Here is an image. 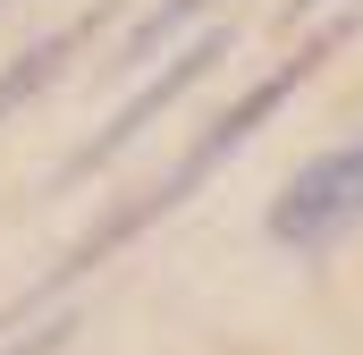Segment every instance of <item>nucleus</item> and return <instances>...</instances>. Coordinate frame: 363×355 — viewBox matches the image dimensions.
I'll list each match as a JSON object with an SVG mask.
<instances>
[{
  "label": "nucleus",
  "instance_id": "obj_1",
  "mask_svg": "<svg viewBox=\"0 0 363 355\" xmlns=\"http://www.w3.org/2000/svg\"><path fill=\"white\" fill-rule=\"evenodd\" d=\"M330 43H338V34H330ZM330 43H313V51H296V60H287V68H279V77H262V85L245 93V102H237V110H228V119H211V127H203V136H194V144H186L178 153V170L169 178H152V186H144V195H135V203H118V212H110V220H101V229H93L85 246H77V254H68V263L51 271V288H68V279H77V271H93L101 263V254H110V246H127V237H135V229H152V220H161V212H178L186 195H194V186H203V178L220 170V161H228V153H237V144H245V136H254V127H262V119H271L279 102H287V93L304 85V77H313V68H321V51H330Z\"/></svg>",
  "mask_w": 363,
  "mask_h": 355
},
{
  "label": "nucleus",
  "instance_id": "obj_2",
  "mask_svg": "<svg viewBox=\"0 0 363 355\" xmlns=\"http://www.w3.org/2000/svg\"><path fill=\"white\" fill-rule=\"evenodd\" d=\"M363 212V144H338L330 161H313V170L287 186V203L271 212V237L287 246H321L338 220H355Z\"/></svg>",
  "mask_w": 363,
  "mask_h": 355
},
{
  "label": "nucleus",
  "instance_id": "obj_6",
  "mask_svg": "<svg viewBox=\"0 0 363 355\" xmlns=\"http://www.w3.org/2000/svg\"><path fill=\"white\" fill-rule=\"evenodd\" d=\"M51 347H60V330H34L26 347H9V355H51Z\"/></svg>",
  "mask_w": 363,
  "mask_h": 355
},
{
  "label": "nucleus",
  "instance_id": "obj_7",
  "mask_svg": "<svg viewBox=\"0 0 363 355\" xmlns=\"http://www.w3.org/2000/svg\"><path fill=\"white\" fill-rule=\"evenodd\" d=\"M296 9H313V0H296Z\"/></svg>",
  "mask_w": 363,
  "mask_h": 355
},
{
  "label": "nucleus",
  "instance_id": "obj_5",
  "mask_svg": "<svg viewBox=\"0 0 363 355\" xmlns=\"http://www.w3.org/2000/svg\"><path fill=\"white\" fill-rule=\"evenodd\" d=\"M194 9H203V0H161V9H152V17H144L135 34H127V60H152V51H161V43L178 34L186 17H194Z\"/></svg>",
  "mask_w": 363,
  "mask_h": 355
},
{
  "label": "nucleus",
  "instance_id": "obj_3",
  "mask_svg": "<svg viewBox=\"0 0 363 355\" xmlns=\"http://www.w3.org/2000/svg\"><path fill=\"white\" fill-rule=\"evenodd\" d=\"M220 51H228V34H203V43L186 51L161 85H144V93H135V102H127V110H118V119H110V127L85 144V153L68 161V178H85V170H101V161H118V153H127V144H135V136H144V127H152V119H161V110H169V102L194 85V77H211V60H220Z\"/></svg>",
  "mask_w": 363,
  "mask_h": 355
},
{
  "label": "nucleus",
  "instance_id": "obj_4",
  "mask_svg": "<svg viewBox=\"0 0 363 355\" xmlns=\"http://www.w3.org/2000/svg\"><path fill=\"white\" fill-rule=\"evenodd\" d=\"M85 34H93V17H85V26H68V34H51V43H34V51H26L17 68H0V119H9L17 102H34V93L51 85V77L68 68V51H77Z\"/></svg>",
  "mask_w": 363,
  "mask_h": 355
}]
</instances>
